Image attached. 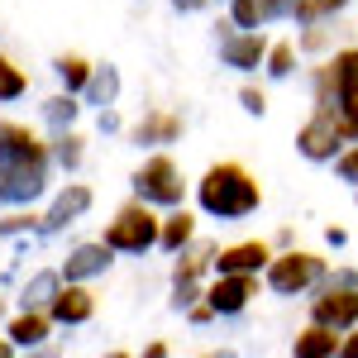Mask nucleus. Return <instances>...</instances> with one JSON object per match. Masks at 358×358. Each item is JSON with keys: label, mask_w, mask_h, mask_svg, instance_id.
I'll list each match as a JSON object with an SVG mask.
<instances>
[{"label": "nucleus", "mask_w": 358, "mask_h": 358, "mask_svg": "<svg viewBox=\"0 0 358 358\" xmlns=\"http://www.w3.org/2000/svg\"><path fill=\"white\" fill-rule=\"evenodd\" d=\"M310 15V0H263V20H306Z\"/></svg>", "instance_id": "cd10ccee"}, {"label": "nucleus", "mask_w": 358, "mask_h": 358, "mask_svg": "<svg viewBox=\"0 0 358 358\" xmlns=\"http://www.w3.org/2000/svg\"><path fill=\"white\" fill-rule=\"evenodd\" d=\"M101 358H134V354H124V349H110V354H101Z\"/></svg>", "instance_id": "a19ab883"}, {"label": "nucleus", "mask_w": 358, "mask_h": 358, "mask_svg": "<svg viewBox=\"0 0 358 358\" xmlns=\"http://www.w3.org/2000/svg\"><path fill=\"white\" fill-rule=\"evenodd\" d=\"M215 244H192L177 253V268H172V310H192L206 301V282L201 277L215 268Z\"/></svg>", "instance_id": "423d86ee"}, {"label": "nucleus", "mask_w": 358, "mask_h": 358, "mask_svg": "<svg viewBox=\"0 0 358 358\" xmlns=\"http://www.w3.org/2000/svg\"><path fill=\"white\" fill-rule=\"evenodd\" d=\"M20 358H62V349L57 344H38V349H24Z\"/></svg>", "instance_id": "72a5a7b5"}, {"label": "nucleus", "mask_w": 358, "mask_h": 358, "mask_svg": "<svg viewBox=\"0 0 358 358\" xmlns=\"http://www.w3.org/2000/svg\"><path fill=\"white\" fill-rule=\"evenodd\" d=\"M201 358H234V349H210V354H201Z\"/></svg>", "instance_id": "ea45409f"}, {"label": "nucleus", "mask_w": 358, "mask_h": 358, "mask_svg": "<svg viewBox=\"0 0 358 358\" xmlns=\"http://www.w3.org/2000/svg\"><path fill=\"white\" fill-rule=\"evenodd\" d=\"M43 215H29V210H15V215H5L0 220V234H29V229H38Z\"/></svg>", "instance_id": "c85d7f7f"}, {"label": "nucleus", "mask_w": 358, "mask_h": 358, "mask_svg": "<svg viewBox=\"0 0 358 358\" xmlns=\"http://www.w3.org/2000/svg\"><path fill=\"white\" fill-rule=\"evenodd\" d=\"M339 358H358V330H349L339 339Z\"/></svg>", "instance_id": "2f4dec72"}, {"label": "nucleus", "mask_w": 358, "mask_h": 358, "mask_svg": "<svg viewBox=\"0 0 358 358\" xmlns=\"http://www.w3.org/2000/svg\"><path fill=\"white\" fill-rule=\"evenodd\" d=\"M143 358H167V344H163V339H153V344L143 349Z\"/></svg>", "instance_id": "c9c22d12"}, {"label": "nucleus", "mask_w": 358, "mask_h": 358, "mask_svg": "<svg viewBox=\"0 0 358 358\" xmlns=\"http://www.w3.org/2000/svg\"><path fill=\"white\" fill-rule=\"evenodd\" d=\"M110 263H115V258H110V248H106V239H96V244H77V248H72V253L62 258L57 273H62V282H82V287H86L91 277H101Z\"/></svg>", "instance_id": "2eb2a0df"}, {"label": "nucleus", "mask_w": 358, "mask_h": 358, "mask_svg": "<svg viewBox=\"0 0 358 358\" xmlns=\"http://www.w3.org/2000/svg\"><path fill=\"white\" fill-rule=\"evenodd\" d=\"M344 143H349V134H344V124L330 110H315L296 129V148H301V158H310V163H334L344 153Z\"/></svg>", "instance_id": "6e6552de"}, {"label": "nucleus", "mask_w": 358, "mask_h": 358, "mask_svg": "<svg viewBox=\"0 0 358 358\" xmlns=\"http://www.w3.org/2000/svg\"><path fill=\"white\" fill-rule=\"evenodd\" d=\"M57 292H62V273H57V268H43V273H34L24 282V292H20V310H48Z\"/></svg>", "instance_id": "6ab92c4d"}, {"label": "nucleus", "mask_w": 358, "mask_h": 358, "mask_svg": "<svg viewBox=\"0 0 358 358\" xmlns=\"http://www.w3.org/2000/svg\"><path fill=\"white\" fill-rule=\"evenodd\" d=\"M263 282H268L273 296H306V292H320V287L330 282V268H325L320 253L287 248V253H273V263H268Z\"/></svg>", "instance_id": "7ed1b4c3"}, {"label": "nucleus", "mask_w": 358, "mask_h": 358, "mask_svg": "<svg viewBox=\"0 0 358 358\" xmlns=\"http://www.w3.org/2000/svg\"><path fill=\"white\" fill-rule=\"evenodd\" d=\"M196 206L210 220H244L263 206V187L253 182V172L244 163H215L196 182Z\"/></svg>", "instance_id": "f257e3e1"}, {"label": "nucleus", "mask_w": 358, "mask_h": 358, "mask_svg": "<svg viewBox=\"0 0 358 358\" xmlns=\"http://www.w3.org/2000/svg\"><path fill=\"white\" fill-rule=\"evenodd\" d=\"M263 67H268V77H277V82H282V77H292V72H296V48H292V43H273Z\"/></svg>", "instance_id": "bb28decb"}, {"label": "nucleus", "mask_w": 358, "mask_h": 358, "mask_svg": "<svg viewBox=\"0 0 358 358\" xmlns=\"http://www.w3.org/2000/svg\"><path fill=\"white\" fill-rule=\"evenodd\" d=\"M77 110H82V106H77V101H72L67 91H62V96H48V101H43V120L53 124L57 134H62V129H72V120H77Z\"/></svg>", "instance_id": "a878e982"}, {"label": "nucleus", "mask_w": 358, "mask_h": 358, "mask_svg": "<svg viewBox=\"0 0 358 358\" xmlns=\"http://www.w3.org/2000/svg\"><path fill=\"white\" fill-rule=\"evenodd\" d=\"M129 138H134L138 148H163V143H177V138H182V115L148 110L134 129H129Z\"/></svg>", "instance_id": "a211bd4d"}, {"label": "nucleus", "mask_w": 358, "mask_h": 358, "mask_svg": "<svg viewBox=\"0 0 358 358\" xmlns=\"http://www.w3.org/2000/svg\"><path fill=\"white\" fill-rule=\"evenodd\" d=\"M315 96H320L315 110H330L344 124L349 143H358V48H344V53H334V62L320 67Z\"/></svg>", "instance_id": "f03ea898"}, {"label": "nucleus", "mask_w": 358, "mask_h": 358, "mask_svg": "<svg viewBox=\"0 0 358 358\" xmlns=\"http://www.w3.org/2000/svg\"><path fill=\"white\" fill-rule=\"evenodd\" d=\"M0 57H5V53H0Z\"/></svg>", "instance_id": "79ce46f5"}, {"label": "nucleus", "mask_w": 358, "mask_h": 358, "mask_svg": "<svg viewBox=\"0 0 358 358\" xmlns=\"http://www.w3.org/2000/svg\"><path fill=\"white\" fill-rule=\"evenodd\" d=\"M187 320H192V325H206V320H215V310L201 301V306H192V310H187Z\"/></svg>", "instance_id": "473e14b6"}, {"label": "nucleus", "mask_w": 358, "mask_h": 358, "mask_svg": "<svg viewBox=\"0 0 358 358\" xmlns=\"http://www.w3.org/2000/svg\"><path fill=\"white\" fill-rule=\"evenodd\" d=\"M48 334H53V315L48 310H20V315L5 320V339L15 349H38V344H48Z\"/></svg>", "instance_id": "f3484780"}, {"label": "nucleus", "mask_w": 358, "mask_h": 358, "mask_svg": "<svg viewBox=\"0 0 358 358\" xmlns=\"http://www.w3.org/2000/svg\"><path fill=\"white\" fill-rule=\"evenodd\" d=\"M330 282H339V287H358V273H354V268H344V273H334Z\"/></svg>", "instance_id": "f704fd0d"}, {"label": "nucleus", "mask_w": 358, "mask_h": 358, "mask_svg": "<svg viewBox=\"0 0 358 358\" xmlns=\"http://www.w3.org/2000/svg\"><path fill=\"white\" fill-rule=\"evenodd\" d=\"M192 239H196V215L192 210H172V215H163V239H158V248L182 253V248H192Z\"/></svg>", "instance_id": "4be33fe9"}, {"label": "nucleus", "mask_w": 358, "mask_h": 358, "mask_svg": "<svg viewBox=\"0 0 358 358\" xmlns=\"http://www.w3.org/2000/svg\"><path fill=\"white\" fill-rule=\"evenodd\" d=\"M220 57H224V67H234V72H253V67L268 62V38L263 34H224Z\"/></svg>", "instance_id": "dca6fc26"}, {"label": "nucleus", "mask_w": 358, "mask_h": 358, "mask_svg": "<svg viewBox=\"0 0 358 358\" xmlns=\"http://www.w3.org/2000/svg\"><path fill=\"white\" fill-rule=\"evenodd\" d=\"M310 325H325L334 334L358 330V287H339V282H325L310 301Z\"/></svg>", "instance_id": "0eeeda50"}, {"label": "nucleus", "mask_w": 358, "mask_h": 358, "mask_svg": "<svg viewBox=\"0 0 358 358\" xmlns=\"http://www.w3.org/2000/svg\"><path fill=\"white\" fill-rule=\"evenodd\" d=\"M253 296H258V277H215V282H206V306L215 315H239V310H248Z\"/></svg>", "instance_id": "ddd939ff"}, {"label": "nucleus", "mask_w": 358, "mask_h": 358, "mask_svg": "<svg viewBox=\"0 0 358 358\" xmlns=\"http://www.w3.org/2000/svg\"><path fill=\"white\" fill-rule=\"evenodd\" d=\"M53 72H57V82L67 86V96H77V91H86V82H91V72H96V67H91L82 53H62L53 62Z\"/></svg>", "instance_id": "5701e85b"}, {"label": "nucleus", "mask_w": 358, "mask_h": 358, "mask_svg": "<svg viewBox=\"0 0 358 358\" xmlns=\"http://www.w3.org/2000/svg\"><path fill=\"white\" fill-rule=\"evenodd\" d=\"M268 263H273V248L263 239H239L215 253V277H258L268 273Z\"/></svg>", "instance_id": "9d476101"}, {"label": "nucleus", "mask_w": 358, "mask_h": 358, "mask_svg": "<svg viewBox=\"0 0 358 358\" xmlns=\"http://www.w3.org/2000/svg\"><path fill=\"white\" fill-rule=\"evenodd\" d=\"M48 153L57 158V167H82V134L77 129H62V134H53V143H48Z\"/></svg>", "instance_id": "b1692460"}, {"label": "nucleus", "mask_w": 358, "mask_h": 358, "mask_svg": "<svg viewBox=\"0 0 358 358\" xmlns=\"http://www.w3.org/2000/svg\"><path fill=\"white\" fill-rule=\"evenodd\" d=\"M339 339L344 334L325 330V325H306L292 344V358H339Z\"/></svg>", "instance_id": "aec40b11"}, {"label": "nucleus", "mask_w": 358, "mask_h": 358, "mask_svg": "<svg viewBox=\"0 0 358 358\" xmlns=\"http://www.w3.org/2000/svg\"><path fill=\"white\" fill-rule=\"evenodd\" d=\"M82 96H86V106H101V110H110L115 101H120V67H110V62H106V67H96Z\"/></svg>", "instance_id": "412c9836"}, {"label": "nucleus", "mask_w": 358, "mask_h": 358, "mask_svg": "<svg viewBox=\"0 0 358 358\" xmlns=\"http://www.w3.org/2000/svg\"><path fill=\"white\" fill-rule=\"evenodd\" d=\"M48 143L34 134L20 120H5L0 115V163H48Z\"/></svg>", "instance_id": "9b49d317"}, {"label": "nucleus", "mask_w": 358, "mask_h": 358, "mask_svg": "<svg viewBox=\"0 0 358 358\" xmlns=\"http://www.w3.org/2000/svg\"><path fill=\"white\" fill-rule=\"evenodd\" d=\"M48 315H53V325H86L96 315V292L82 287V282H62V292L53 296Z\"/></svg>", "instance_id": "4468645a"}, {"label": "nucleus", "mask_w": 358, "mask_h": 358, "mask_svg": "<svg viewBox=\"0 0 358 358\" xmlns=\"http://www.w3.org/2000/svg\"><path fill=\"white\" fill-rule=\"evenodd\" d=\"M334 172H339V182H354L358 187V143H349V148L334 158Z\"/></svg>", "instance_id": "c756f323"}, {"label": "nucleus", "mask_w": 358, "mask_h": 358, "mask_svg": "<svg viewBox=\"0 0 358 358\" xmlns=\"http://www.w3.org/2000/svg\"><path fill=\"white\" fill-rule=\"evenodd\" d=\"M229 20L239 34H258V29L268 24L263 20V0H229Z\"/></svg>", "instance_id": "393cba45"}, {"label": "nucleus", "mask_w": 358, "mask_h": 358, "mask_svg": "<svg viewBox=\"0 0 358 358\" xmlns=\"http://www.w3.org/2000/svg\"><path fill=\"white\" fill-rule=\"evenodd\" d=\"M0 358H20V354H15V344H10L5 334H0Z\"/></svg>", "instance_id": "4c0bfd02"}, {"label": "nucleus", "mask_w": 358, "mask_h": 358, "mask_svg": "<svg viewBox=\"0 0 358 358\" xmlns=\"http://www.w3.org/2000/svg\"><path fill=\"white\" fill-rule=\"evenodd\" d=\"M172 5H177V10H201L206 0H172Z\"/></svg>", "instance_id": "58836bf2"}, {"label": "nucleus", "mask_w": 358, "mask_h": 358, "mask_svg": "<svg viewBox=\"0 0 358 358\" xmlns=\"http://www.w3.org/2000/svg\"><path fill=\"white\" fill-rule=\"evenodd\" d=\"M91 201H96V196H91V187H86V182H67V187L53 196V206L43 210V224H38V234H57V229L77 224L86 210H91Z\"/></svg>", "instance_id": "f8f14e48"}, {"label": "nucleus", "mask_w": 358, "mask_h": 358, "mask_svg": "<svg viewBox=\"0 0 358 358\" xmlns=\"http://www.w3.org/2000/svg\"><path fill=\"white\" fill-rule=\"evenodd\" d=\"M320 5V15H330V10H339V5H349V0H315Z\"/></svg>", "instance_id": "e433bc0d"}, {"label": "nucleus", "mask_w": 358, "mask_h": 358, "mask_svg": "<svg viewBox=\"0 0 358 358\" xmlns=\"http://www.w3.org/2000/svg\"><path fill=\"white\" fill-rule=\"evenodd\" d=\"M239 101H244L248 115H263V110H268V101H263V91H258V86H244V91H239Z\"/></svg>", "instance_id": "7c9ffc66"}, {"label": "nucleus", "mask_w": 358, "mask_h": 358, "mask_svg": "<svg viewBox=\"0 0 358 358\" xmlns=\"http://www.w3.org/2000/svg\"><path fill=\"white\" fill-rule=\"evenodd\" d=\"M48 192V163H0V201L29 206Z\"/></svg>", "instance_id": "1a4fd4ad"}, {"label": "nucleus", "mask_w": 358, "mask_h": 358, "mask_svg": "<svg viewBox=\"0 0 358 358\" xmlns=\"http://www.w3.org/2000/svg\"><path fill=\"white\" fill-rule=\"evenodd\" d=\"M163 239V215L143 201H129L115 210V220L106 224V248L110 253H148Z\"/></svg>", "instance_id": "20e7f679"}, {"label": "nucleus", "mask_w": 358, "mask_h": 358, "mask_svg": "<svg viewBox=\"0 0 358 358\" xmlns=\"http://www.w3.org/2000/svg\"><path fill=\"white\" fill-rule=\"evenodd\" d=\"M129 187H134V201L143 206H167V210H182V196H187V182H182V167L172 163L167 153H153V158H143L134 177H129Z\"/></svg>", "instance_id": "39448f33"}]
</instances>
